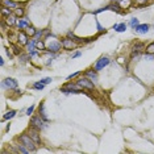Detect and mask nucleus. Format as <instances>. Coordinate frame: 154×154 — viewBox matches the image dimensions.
<instances>
[{"label": "nucleus", "instance_id": "nucleus-24", "mask_svg": "<svg viewBox=\"0 0 154 154\" xmlns=\"http://www.w3.org/2000/svg\"><path fill=\"white\" fill-rule=\"evenodd\" d=\"M36 29H34L33 27H28V32H27V34L28 36H36Z\"/></svg>", "mask_w": 154, "mask_h": 154}, {"label": "nucleus", "instance_id": "nucleus-20", "mask_svg": "<svg viewBox=\"0 0 154 154\" xmlns=\"http://www.w3.org/2000/svg\"><path fill=\"white\" fill-rule=\"evenodd\" d=\"M15 116H16V111L11 110V111H8V112L3 116V120H11L12 117H15Z\"/></svg>", "mask_w": 154, "mask_h": 154}, {"label": "nucleus", "instance_id": "nucleus-36", "mask_svg": "<svg viewBox=\"0 0 154 154\" xmlns=\"http://www.w3.org/2000/svg\"><path fill=\"white\" fill-rule=\"evenodd\" d=\"M0 65H1V66H4V59H3V58L0 59Z\"/></svg>", "mask_w": 154, "mask_h": 154}, {"label": "nucleus", "instance_id": "nucleus-30", "mask_svg": "<svg viewBox=\"0 0 154 154\" xmlns=\"http://www.w3.org/2000/svg\"><path fill=\"white\" fill-rule=\"evenodd\" d=\"M79 74H80V71H76V72H74V74H70V75L67 76V80H70V79H72V78H76Z\"/></svg>", "mask_w": 154, "mask_h": 154}, {"label": "nucleus", "instance_id": "nucleus-26", "mask_svg": "<svg viewBox=\"0 0 154 154\" xmlns=\"http://www.w3.org/2000/svg\"><path fill=\"white\" fill-rule=\"evenodd\" d=\"M44 87H45V84L41 82H37V83H34L33 84V88H36V90H42Z\"/></svg>", "mask_w": 154, "mask_h": 154}, {"label": "nucleus", "instance_id": "nucleus-34", "mask_svg": "<svg viewBox=\"0 0 154 154\" xmlns=\"http://www.w3.org/2000/svg\"><path fill=\"white\" fill-rule=\"evenodd\" d=\"M80 54H82L80 51H76V53H74V54H72V58H78V57H80Z\"/></svg>", "mask_w": 154, "mask_h": 154}, {"label": "nucleus", "instance_id": "nucleus-11", "mask_svg": "<svg viewBox=\"0 0 154 154\" xmlns=\"http://www.w3.org/2000/svg\"><path fill=\"white\" fill-rule=\"evenodd\" d=\"M149 25L147 24H138L136 28H134V31H136V33H140V34H145L149 32Z\"/></svg>", "mask_w": 154, "mask_h": 154}, {"label": "nucleus", "instance_id": "nucleus-9", "mask_svg": "<svg viewBox=\"0 0 154 154\" xmlns=\"http://www.w3.org/2000/svg\"><path fill=\"white\" fill-rule=\"evenodd\" d=\"M28 134H29V137H32V138H33L36 144H40V142H41V137H40V134H38V130L37 129L31 128V129L28 130Z\"/></svg>", "mask_w": 154, "mask_h": 154}, {"label": "nucleus", "instance_id": "nucleus-19", "mask_svg": "<svg viewBox=\"0 0 154 154\" xmlns=\"http://www.w3.org/2000/svg\"><path fill=\"white\" fill-rule=\"evenodd\" d=\"M17 151H20V153H24V154L31 153V150H29V149H28V147L25 146L23 142H21V145H17Z\"/></svg>", "mask_w": 154, "mask_h": 154}, {"label": "nucleus", "instance_id": "nucleus-5", "mask_svg": "<svg viewBox=\"0 0 154 154\" xmlns=\"http://www.w3.org/2000/svg\"><path fill=\"white\" fill-rule=\"evenodd\" d=\"M110 62H111V59L108 58V57H102V58H99L98 61H96L95 70H96V71H100V70H103L106 66L110 65Z\"/></svg>", "mask_w": 154, "mask_h": 154}, {"label": "nucleus", "instance_id": "nucleus-16", "mask_svg": "<svg viewBox=\"0 0 154 154\" xmlns=\"http://www.w3.org/2000/svg\"><path fill=\"white\" fill-rule=\"evenodd\" d=\"M113 29H115L116 32H119V33H121V32H125V31H127V24H125V23L115 24V25H113Z\"/></svg>", "mask_w": 154, "mask_h": 154}, {"label": "nucleus", "instance_id": "nucleus-33", "mask_svg": "<svg viewBox=\"0 0 154 154\" xmlns=\"http://www.w3.org/2000/svg\"><path fill=\"white\" fill-rule=\"evenodd\" d=\"M96 27H98V31L99 32H103V31H106V29H104V28L102 27V25H100V23L98 20H96Z\"/></svg>", "mask_w": 154, "mask_h": 154}, {"label": "nucleus", "instance_id": "nucleus-28", "mask_svg": "<svg viewBox=\"0 0 154 154\" xmlns=\"http://www.w3.org/2000/svg\"><path fill=\"white\" fill-rule=\"evenodd\" d=\"M15 13H16L17 16H23V15H24V9H23V8H16V9H15Z\"/></svg>", "mask_w": 154, "mask_h": 154}, {"label": "nucleus", "instance_id": "nucleus-8", "mask_svg": "<svg viewBox=\"0 0 154 154\" xmlns=\"http://www.w3.org/2000/svg\"><path fill=\"white\" fill-rule=\"evenodd\" d=\"M62 48V42H58V41H51L50 44L48 45V50L50 53H58Z\"/></svg>", "mask_w": 154, "mask_h": 154}, {"label": "nucleus", "instance_id": "nucleus-22", "mask_svg": "<svg viewBox=\"0 0 154 154\" xmlns=\"http://www.w3.org/2000/svg\"><path fill=\"white\" fill-rule=\"evenodd\" d=\"M1 15H3L4 19L8 17V16H11V8H7V7H4L3 5V8H1Z\"/></svg>", "mask_w": 154, "mask_h": 154}, {"label": "nucleus", "instance_id": "nucleus-37", "mask_svg": "<svg viewBox=\"0 0 154 154\" xmlns=\"http://www.w3.org/2000/svg\"><path fill=\"white\" fill-rule=\"evenodd\" d=\"M113 1H115V3H116V4H119L120 1H121V0H113Z\"/></svg>", "mask_w": 154, "mask_h": 154}, {"label": "nucleus", "instance_id": "nucleus-32", "mask_svg": "<svg viewBox=\"0 0 154 154\" xmlns=\"http://www.w3.org/2000/svg\"><path fill=\"white\" fill-rule=\"evenodd\" d=\"M28 57H29V55H23V54H20V57H19V59H20L21 62H27Z\"/></svg>", "mask_w": 154, "mask_h": 154}, {"label": "nucleus", "instance_id": "nucleus-6", "mask_svg": "<svg viewBox=\"0 0 154 154\" xmlns=\"http://www.w3.org/2000/svg\"><path fill=\"white\" fill-rule=\"evenodd\" d=\"M62 48L65 49V50H72V49L76 48V44L75 41H72L70 38H63L62 40Z\"/></svg>", "mask_w": 154, "mask_h": 154}, {"label": "nucleus", "instance_id": "nucleus-17", "mask_svg": "<svg viewBox=\"0 0 154 154\" xmlns=\"http://www.w3.org/2000/svg\"><path fill=\"white\" fill-rule=\"evenodd\" d=\"M40 116H41L42 119L45 120V121H49V117L46 116V112H45V104H44V102L40 104Z\"/></svg>", "mask_w": 154, "mask_h": 154}, {"label": "nucleus", "instance_id": "nucleus-10", "mask_svg": "<svg viewBox=\"0 0 154 154\" xmlns=\"http://www.w3.org/2000/svg\"><path fill=\"white\" fill-rule=\"evenodd\" d=\"M16 25L19 27V29H24V28L31 27V23H29V20H28L27 17H24V19H17Z\"/></svg>", "mask_w": 154, "mask_h": 154}, {"label": "nucleus", "instance_id": "nucleus-25", "mask_svg": "<svg viewBox=\"0 0 154 154\" xmlns=\"http://www.w3.org/2000/svg\"><path fill=\"white\" fill-rule=\"evenodd\" d=\"M129 25L134 29V28L138 25V19H136V17H134V19H132V20H130V23H129Z\"/></svg>", "mask_w": 154, "mask_h": 154}, {"label": "nucleus", "instance_id": "nucleus-35", "mask_svg": "<svg viewBox=\"0 0 154 154\" xmlns=\"http://www.w3.org/2000/svg\"><path fill=\"white\" fill-rule=\"evenodd\" d=\"M7 55L9 57V58H12V54H11V51H9V50H7Z\"/></svg>", "mask_w": 154, "mask_h": 154}, {"label": "nucleus", "instance_id": "nucleus-21", "mask_svg": "<svg viewBox=\"0 0 154 154\" xmlns=\"http://www.w3.org/2000/svg\"><path fill=\"white\" fill-rule=\"evenodd\" d=\"M5 21H7L8 25H11V27H12V25H15L17 23V19L15 16H8V17H5Z\"/></svg>", "mask_w": 154, "mask_h": 154}, {"label": "nucleus", "instance_id": "nucleus-23", "mask_svg": "<svg viewBox=\"0 0 154 154\" xmlns=\"http://www.w3.org/2000/svg\"><path fill=\"white\" fill-rule=\"evenodd\" d=\"M145 50H146V53L147 54H154V41L151 42V44H149L146 46V49H145Z\"/></svg>", "mask_w": 154, "mask_h": 154}, {"label": "nucleus", "instance_id": "nucleus-13", "mask_svg": "<svg viewBox=\"0 0 154 154\" xmlns=\"http://www.w3.org/2000/svg\"><path fill=\"white\" fill-rule=\"evenodd\" d=\"M142 50H144V44L137 42V44L133 46V51H132V54H130V58H134V55H137L140 51H142Z\"/></svg>", "mask_w": 154, "mask_h": 154}, {"label": "nucleus", "instance_id": "nucleus-2", "mask_svg": "<svg viewBox=\"0 0 154 154\" xmlns=\"http://www.w3.org/2000/svg\"><path fill=\"white\" fill-rule=\"evenodd\" d=\"M82 90H83L82 87L75 82V83H68V84H66L65 87L61 88V91L65 94H79Z\"/></svg>", "mask_w": 154, "mask_h": 154}, {"label": "nucleus", "instance_id": "nucleus-7", "mask_svg": "<svg viewBox=\"0 0 154 154\" xmlns=\"http://www.w3.org/2000/svg\"><path fill=\"white\" fill-rule=\"evenodd\" d=\"M17 86H19V83H17V80L13 78H5L3 80V87H7V88H9V90L17 88Z\"/></svg>", "mask_w": 154, "mask_h": 154}, {"label": "nucleus", "instance_id": "nucleus-18", "mask_svg": "<svg viewBox=\"0 0 154 154\" xmlns=\"http://www.w3.org/2000/svg\"><path fill=\"white\" fill-rule=\"evenodd\" d=\"M37 40H32L31 42H28V45H27V49H28V51H29V53H32V51L33 50H36V46H37Z\"/></svg>", "mask_w": 154, "mask_h": 154}, {"label": "nucleus", "instance_id": "nucleus-12", "mask_svg": "<svg viewBox=\"0 0 154 154\" xmlns=\"http://www.w3.org/2000/svg\"><path fill=\"white\" fill-rule=\"evenodd\" d=\"M84 75L87 76L88 79H91L94 83L98 82V74H96V70H86Z\"/></svg>", "mask_w": 154, "mask_h": 154}, {"label": "nucleus", "instance_id": "nucleus-3", "mask_svg": "<svg viewBox=\"0 0 154 154\" xmlns=\"http://www.w3.org/2000/svg\"><path fill=\"white\" fill-rule=\"evenodd\" d=\"M31 127L37 130H41L46 127V124H45V120L41 116H33L31 119Z\"/></svg>", "mask_w": 154, "mask_h": 154}, {"label": "nucleus", "instance_id": "nucleus-27", "mask_svg": "<svg viewBox=\"0 0 154 154\" xmlns=\"http://www.w3.org/2000/svg\"><path fill=\"white\" fill-rule=\"evenodd\" d=\"M36 45H37L38 50H44V49H45V44L42 41H37V44H36Z\"/></svg>", "mask_w": 154, "mask_h": 154}, {"label": "nucleus", "instance_id": "nucleus-1", "mask_svg": "<svg viewBox=\"0 0 154 154\" xmlns=\"http://www.w3.org/2000/svg\"><path fill=\"white\" fill-rule=\"evenodd\" d=\"M20 142H23V144H24L31 151L37 150V145H36V142H34L33 138L29 137V134H23V136H20Z\"/></svg>", "mask_w": 154, "mask_h": 154}, {"label": "nucleus", "instance_id": "nucleus-4", "mask_svg": "<svg viewBox=\"0 0 154 154\" xmlns=\"http://www.w3.org/2000/svg\"><path fill=\"white\" fill-rule=\"evenodd\" d=\"M76 83H78L82 88H87V90H94V88H95L94 82L91 80V79L87 78V76H84V78H79L78 80H76Z\"/></svg>", "mask_w": 154, "mask_h": 154}, {"label": "nucleus", "instance_id": "nucleus-15", "mask_svg": "<svg viewBox=\"0 0 154 154\" xmlns=\"http://www.w3.org/2000/svg\"><path fill=\"white\" fill-rule=\"evenodd\" d=\"M1 3H3L4 7L11 8V9H16V8H19V4L15 3V1H11V0H1Z\"/></svg>", "mask_w": 154, "mask_h": 154}, {"label": "nucleus", "instance_id": "nucleus-31", "mask_svg": "<svg viewBox=\"0 0 154 154\" xmlns=\"http://www.w3.org/2000/svg\"><path fill=\"white\" fill-rule=\"evenodd\" d=\"M33 111H34V106H31V107H29V108L27 110V115H28V116H31L32 113H33Z\"/></svg>", "mask_w": 154, "mask_h": 154}, {"label": "nucleus", "instance_id": "nucleus-14", "mask_svg": "<svg viewBox=\"0 0 154 154\" xmlns=\"http://www.w3.org/2000/svg\"><path fill=\"white\" fill-rule=\"evenodd\" d=\"M28 37H29V36H28L24 31H21L20 33H19V40H17V41H19L20 45H28Z\"/></svg>", "mask_w": 154, "mask_h": 154}, {"label": "nucleus", "instance_id": "nucleus-29", "mask_svg": "<svg viewBox=\"0 0 154 154\" xmlns=\"http://www.w3.org/2000/svg\"><path fill=\"white\" fill-rule=\"evenodd\" d=\"M40 82H41V83H44V84H49V83H51V82H53V79H51V78H44V79H41Z\"/></svg>", "mask_w": 154, "mask_h": 154}]
</instances>
